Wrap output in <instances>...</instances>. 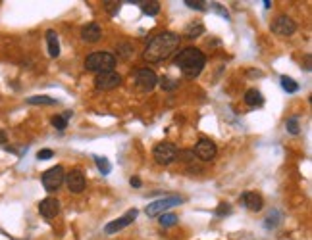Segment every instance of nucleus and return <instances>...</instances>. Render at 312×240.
Masks as SVG:
<instances>
[{"label":"nucleus","instance_id":"f257e3e1","mask_svg":"<svg viewBox=\"0 0 312 240\" xmlns=\"http://www.w3.org/2000/svg\"><path fill=\"white\" fill-rule=\"evenodd\" d=\"M179 46V37L175 33H170V31H166V33H160L156 35L154 39L148 43L147 50L143 54V58L147 62H162L166 58H170L175 48Z\"/></svg>","mask_w":312,"mask_h":240},{"label":"nucleus","instance_id":"f03ea898","mask_svg":"<svg viewBox=\"0 0 312 240\" xmlns=\"http://www.w3.org/2000/svg\"><path fill=\"white\" fill-rule=\"evenodd\" d=\"M204 64H206V58H204V54L199 50V48H183L177 56H175V60H173V66H177V68L181 69V73L185 77H199L200 71L204 69Z\"/></svg>","mask_w":312,"mask_h":240},{"label":"nucleus","instance_id":"7ed1b4c3","mask_svg":"<svg viewBox=\"0 0 312 240\" xmlns=\"http://www.w3.org/2000/svg\"><path fill=\"white\" fill-rule=\"evenodd\" d=\"M114 66H116V58L110 52H93L85 60V68L96 75L104 71H114Z\"/></svg>","mask_w":312,"mask_h":240},{"label":"nucleus","instance_id":"20e7f679","mask_svg":"<svg viewBox=\"0 0 312 240\" xmlns=\"http://www.w3.org/2000/svg\"><path fill=\"white\" fill-rule=\"evenodd\" d=\"M183 202L181 196H166V198H160V200H156L152 204H148L147 206V215L148 217H156V215H162L166 214L170 207L173 206H179Z\"/></svg>","mask_w":312,"mask_h":240},{"label":"nucleus","instance_id":"39448f33","mask_svg":"<svg viewBox=\"0 0 312 240\" xmlns=\"http://www.w3.org/2000/svg\"><path fill=\"white\" fill-rule=\"evenodd\" d=\"M152 158H154L156 163H160V165H170V163L177 158V148H175L172 142H160V144L154 146Z\"/></svg>","mask_w":312,"mask_h":240},{"label":"nucleus","instance_id":"423d86ee","mask_svg":"<svg viewBox=\"0 0 312 240\" xmlns=\"http://www.w3.org/2000/svg\"><path fill=\"white\" fill-rule=\"evenodd\" d=\"M64 179H66V173H64V167H62V165H54V167H50L48 171L43 173L44 190L52 192V190L60 189V185L64 183Z\"/></svg>","mask_w":312,"mask_h":240},{"label":"nucleus","instance_id":"0eeeda50","mask_svg":"<svg viewBox=\"0 0 312 240\" xmlns=\"http://www.w3.org/2000/svg\"><path fill=\"white\" fill-rule=\"evenodd\" d=\"M158 83V77H156V73L152 69L148 68H143L139 69L137 73H135V85L141 93H148V91H152Z\"/></svg>","mask_w":312,"mask_h":240},{"label":"nucleus","instance_id":"6e6552de","mask_svg":"<svg viewBox=\"0 0 312 240\" xmlns=\"http://www.w3.org/2000/svg\"><path fill=\"white\" fill-rule=\"evenodd\" d=\"M121 83V75L116 71H104L95 77V86L98 91H112Z\"/></svg>","mask_w":312,"mask_h":240},{"label":"nucleus","instance_id":"1a4fd4ad","mask_svg":"<svg viewBox=\"0 0 312 240\" xmlns=\"http://www.w3.org/2000/svg\"><path fill=\"white\" fill-rule=\"evenodd\" d=\"M193 152H195V156H197L199 160H202V162H210V160H214L218 148L210 138H200Z\"/></svg>","mask_w":312,"mask_h":240},{"label":"nucleus","instance_id":"9d476101","mask_svg":"<svg viewBox=\"0 0 312 240\" xmlns=\"http://www.w3.org/2000/svg\"><path fill=\"white\" fill-rule=\"evenodd\" d=\"M295 29H297L295 21L287 16H277L276 19L272 21V31L276 35H279V37H289V35H293Z\"/></svg>","mask_w":312,"mask_h":240},{"label":"nucleus","instance_id":"9b49d317","mask_svg":"<svg viewBox=\"0 0 312 240\" xmlns=\"http://www.w3.org/2000/svg\"><path fill=\"white\" fill-rule=\"evenodd\" d=\"M137 215H139L137 209H129L125 215H121L120 219H116V221H112V223L106 225V227H104V232H106V234H114V232L125 229L127 225H131L135 219H137Z\"/></svg>","mask_w":312,"mask_h":240},{"label":"nucleus","instance_id":"f8f14e48","mask_svg":"<svg viewBox=\"0 0 312 240\" xmlns=\"http://www.w3.org/2000/svg\"><path fill=\"white\" fill-rule=\"evenodd\" d=\"M64 181L68 185L69 192H73V194H79V192H83V189H85V177H83V173L79 171V169H73L71 173H68Z\"/></svg>","mask_w":312,"mask_h":240},{"label":"nucleus","instance_id":"ddd939ff","mask_svg":"<svg viewBox=\"0 0 312 240\" xmlns=\"http://www.w3.org/2000/svg\"><path fill=\"white\" fill-rule=\"evenodd\" d=\"M39 212H41L43 217L52 219V217H56L58 212H60V202L56 198H44L43 202L39 204Z\"/></svg>","mask_w":312,"mask_h":240},{"label":"nucleus","instance_id":"4468645a","mask_svg":"<svg viewBox=\"0 0 312 240\" xmlns=\"http://www.w3.org/2000/svg\"><path fill=\"white\" fill-rule=\"evenodd\" d=\"M243 204H245L247 209H251V212H260L264 207V200L256 192H245L243 194Z\"/></svg>","mask_w":312,"mask_h":240},{"label":"nucleus","instance_id":"2eb2a0df","mask_svg":"<svg viewBox=\"0 0 312 240\" xmlns=\"http://www.w3.org/2000/svg\"><path fill=\"white\" fill-rule=\"evenodd\" d=\"M81 37L87 43H98L100 37H102V31H100V27L96 25V23H89V25L81 29Z\"/></svg>","mask_w":312,"mask_h":240},{"label":"nucleus","instance_id":"dca6fc26","mask_svg":"<svg viewBox=\"0 0 312 240\" xmlns=\"http://www.w3.org/2000/svg\"><path fill=\"white\" fill-rule=\"evenodd\" d=\"M46 43H48V54H50V58H58L60 56V43H58L56 31H52V29L46 31Z\"/></svg>","mask_w":312,"mask_h":240},{"label":"nucleus","instance_id":"f3484780","mask_svg":"<svg viewBox=\"0 0 312 240\" xmlns=\"http://www.w3.org/2000/svg\"><path fill=\"white\" fill-rule=\"evenodd\" d=\"M245 102L249 104V106H252V108H256V106H262V104H264V98L260 95V91L249 88V91L245 93Z\"/></svg>","mask_w":312,"mask_h":240},{"label":"nucleus","instance_id":"a211bd4d","mask_svg":"<svg viewBox=\"0 0 312 240\" xmlns=\"http://www.w3.org/2000/svg\"><path fill=\"white\" fill-rule=\"evenodd\" d=\"M27 104H33V106H54V104H56V98H50V96H44V95H37V96H29V98H27Z\"/></svg>","mask_w":312,"mask_h":240},{"label":"nucleus","instance_id":"6ab92c4d","mask_svg":"<svg viewBox=\"0 0 312 240\" xmlns=\"http://www.w3.org/2000/svg\"><path fill=\"white\" fill-rule=\"evenodd\" d=\"M202 33H204V27H202L200 21H197V23L193 21V23L187 25V29H185V37H187V39H197V37Z\"/></svg>","mask_w":312,"mask_h":240},{"label":"nucleus","instance_id":"aec40b11","mask_svg":"<svg viewBox=\"0 0 312 240\" xmlns=\"http://www.w3.org/2000/svg\"><path fill=\"white\" fill-rule=\"evenodd\" d=\"M95 163H96V167H98V171L102 173V175H108V173L112 171L110 162H108L106 158H102V156H95Z\"/></svg>","mask_w":312,"mask_h":240},{"label":"nucleus","instance_id":"412c9836","mask_svg":"<svg viewBox=\"0 0 312 240\" xmlns=\"http://www.w3.org/2000/svg\"><path fill=\"white\" fill-rule=\"evenodd\" d=\"M141 6H143V12L148 14V16H156V14L160 12V4H158L156 0H152V2H143Z\"/></svg>","mask_w":312,"mask_h":240},{"label":"nucleus","instance_id":"4be33fe9","mask_svg":"<svg viewBox=\"0 0 312 240\" xmlns=\"http://www.w3.org/2000/svg\"><path fill=\"white\" fill-rule=\"evenodd\" d=\"M281 86H283V91L291 93V95L299 91V85H297V83H295L291 77H287V75H283V77H281Z\"/></svg>","mask_w":312,"mask_h":240},{"label":"nucleus","instance_id":"5701e85b","mask_svg":"<svg viewBox=\"0 0 312 240\" xmlns=\"http://www.w3.org/2000/svg\"><path fill=\"white\" fill-rule=\"evenodd\" d=\"M160 225L162 227H173V225L177 223V215H173V214H162L160 215Z\"/></svg>","mask_w":312,"mask_h":240},{"label":"nucleus","instance_id":"b1692460","mask_svg":"<svg viewBox=\"0 0 312 240\" xmlns=\"http://www.w3.org/2000/svg\"><path fill=\"white\" fill-rule=\"evenodd\" d=\"M285 129L291 133V135H299L301 133V127H299V119L297 117H289L285 121Z\"/></svg>","mask_w":312,"mask_h":240},{"label":"nucleus","instance_id":"393cba45","mask_svg":"<svg viewBox=\"0 0 312 240\" xmlns=\"http://www.w3.org/2000/svg\"><path fill=\"white\" fill-rule=\"evenodd\" d=\"M281 215L277 214V212H274V214H270L268 217H266V227L268 229H274V227H277V225L281 223V219H279Z\"/></svg>","mask_w":312,"mask_h":240},{"label":"nucleus","instance_id":"a878e982","mask_svg":"<svg viewBox=\"0 0 312 240\" xmlns=\"http://www.w3.org/2000/svg\"><path fill=\"white\" fill-rule=\"evenodd\" d=\"M52 125L58 129V131H64V129L68 127V119L64 115H54L52 117Z\"/></svg>","mask_w":312,"mask_h":240},{"label":"nucleus","instance_id":"bb28decb","mask_svg":"<svg viewBox=\"0 0 312 240\" xmlns=\"http://www.w3.org/2000/svg\"><path fill=\"white\" fill-rule=\"evenodd\" d=\"M160 86H162L164 91H175V88L179 86V81H173V79H162V81H160Z\"/></svg>","mask_w":312,"mask_h":240},{"label":"nucleus","instance_id":"cd10ccee","mask_svg":"<svg viewBox=\"0 0 312 240\" xmlns=\"http://www.w3.org/2000/svg\"><path fill=\"white\" fill-rule=\"evenodd\" d=\"M185 4L193 10H206V2L202 0H185Z\"/></svg>","mask_w":312,"mask_h":240},{"label":"nucleus","instance_id":"c85d7f7f","mask_svg":"<svg viewBox=\"0 0 312 240\" xmlns=\"http://www.w3.org/2000/svg\"><path fill=\"white\" fill-rule=\"evenodd\" d=\"M104 8H106V12H108L110 16H114V14H118V10H120V2H104Z\"/></svg>","mask_w":312,"mask_h":240},{"label":"nucleus","instance_id":"c756f323","mask_svg":"<svg viewBox=\"0 0 312 240\" xmlns=\"http://www.w3.org/2000/svg\"><path fill=\"white\" fill-rule=\"evenodd\" d=\"M179 160H183V162H195V152L193 150H181L179 152Z\"/></svg>","mask_w":312,"mask_h":240},{"label":"nucleus","instance_id":"7c9ffc66","mask_svg":"<svg viewBox=\"0 0 312 240\" xmlns=\"http://www.w3.org/2000/svg\"><path fill=\"white\" fill-rule=\"evenodd\" d=\"M227 214H231V206L229 204H225V202H222L220 206H218V209H216V215H227Z\"/></svg>","mask_w":312,"mask_h":240},{"label":"nucleus","instance_id":"2f4dec72","mask_svg":"<svg viewBox=\"0 0 312 240\" xmlns=\"http://www.w3.org/2000/svg\"><path fill=\"white\" fill-rule=\"evenodd\" d=\"M52 156H54V152L48 150V148H44V150H41V152L37 154V158H39V160H50Z\"/></svg>","mask_w":312,"mask_h":240},{"label":"nucleus","instance_id":"473e14b6","mask_svg":"<svg viewBox=\"0 0 312 240\" xmlns=\"http://www.w3.org/2000/svg\"><path fill=\"white\" fill-rule=\"evenodd\" d=\"M212 8L216 10V12H220V14H222V16L225 17V19H229V14H227V10H224V8H222V6H218V4H214Z\"/></svg>","mask_w":312,"mask_h":240},{"label":"nucleus","instance_id":"72a5a7b5","mask_svg":"<svg viewBox=\"0 0 312 240\" xmlns=\"http://www.w3.org/2000/svg\"><path fill=\"white\" fill-rule=\"evenodd\" d=\"M129 183H131V187H135V189H139V187H141V179H139V177H131Z\"/></svg>","mask_w":312,"mask_h":240},{"label":"nucleus","instance_id":"f704fd0d","mask_svg":"<svg viewBox=\"0 0 312 240\" xmlns=\"http://www.w3.org/2000/svg\"><path fill=\"white\" fill-rule=\"evenodd\" d=\"M4 142H6V133L0 131V144H4Z\"/></svg>","mask_w":312,"mask_h":240}]
</instances>
